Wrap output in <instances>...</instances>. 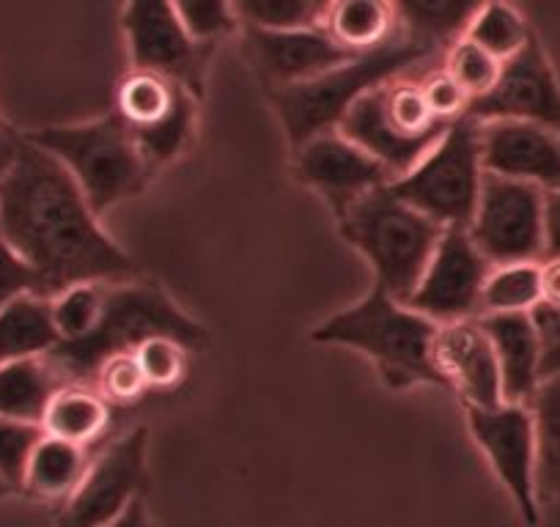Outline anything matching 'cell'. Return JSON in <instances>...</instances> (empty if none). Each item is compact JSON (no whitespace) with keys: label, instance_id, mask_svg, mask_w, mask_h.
Returning a JSON list of instances; mask_svg holds the SVG:
<instances>
[{"label":"cell","instance_id":"cell-1","mask_svg":"<svg viewBox=\"0 0 560 527\" xmlns=\"http://www.w3.org/2000/svg\"><path fill=\"white\" fill-rule=\"evenodd\" d=\"M0 234L34 267L45 297L72 283H116L138 272L67 165L25 132H18L12 165L0 174Z\"/></svg>","mask_w":560,"mask_h":527},{"label":"cell","instance_id":"cell-2","mask_svg":"<svg viewBox=\"0 0 560 527\" xmlns=\"http://www.w3.org/2000/svg\"><path fill=\"white\" fill-rule=\"evenodd\" d=\"M434 336L438 321L376 286L314 330V341L365 354L390 390H409L418 385L445 387L434 363Z\"/></svg>","mask_w":560,"mask_h":527},{"label":"cell","instance_id":"cell-3","mask_svg":"<svg viewBox=\"0 0 560 527\" xmlns=\"http://www.w3.org/2000/svg\"><path fill=\"white\" fill-rule=\"evenodd\" d=\"M434 52H438L434 47L423 45V42L412 39L407 34H398L396 39L387 42L380 50L354 56L352 61L330 69L319 78L287 85V89L267 91L269 102L278 110L280 124L287 129L292 152L303 147L305 141H311V138L338 129L349 107L365 91L401 78L412 67L429 61Z\"/></svg>","mask_w":560,"mask_h":527},{"label":"cell","instance_id":"cell-4","mask_svg":"<svg viewBox=\"0 0 560 527\" xmlns=\"http://www.w3.org/2000/svg\"><path fill=\"white\" fill-rule=\"evenodd\" d=\"M341 236L369 261L374 286L407 303L445 229L409 207L390 185L376 187L338 218Z\"/></svg>","mask_w":560,"mask_h":527},{"label":"cell","instance_id":"cell-5","mask_svg":"<svg viewBox=\"0 0 560 527\" xmlns=\"http://www.w3.org/2000/svg\"><path fill=\"white\" fill-rule=\"evenodd\" d=\"M152 336H176L192 349L207 341V330L185 314L163 286L140 283L135 278L107 286L105 314L91 336L74 343H58L47 358L63 382H94L96 365L118 352H135L140 341Z\"/></svg>","mask_w":560,"mask_h":527},{"label":"cell","instance_id":"cell-6","mask_svg":"<svg viewBox=\"0 0 560 527\" xmlns=\"http://www.w3.org/2000/svg\"><path fill=\"white\" fill-rule=\"evenodd\" d=\"M25 136L67 165L100 218L147 190L158 174L116 113L83 124L42 127Z\"/></svg>","mask_w":560,"mask_h":527},{"label":"cell","instance_id":"cell-7","mask_svg":"<svg viewBox=\"0 0 560 527\" xmlns=\"http://www.w3.org/2000/svg\"><path fill=\"white\" fill-rule=\"evenodd\" d=\"M481 124L465 116L448 124L407 174L390 181L398 198L432 218L443 229H467L483 185Z\"/></svg>","mask_w":560,"mask_h":527},{"label":"cell","instance_id":"cell-8","mask_svg":"<svg viewBox=\"0 0 560 527\" xmlns=\"http://www.w3.org/2000/svg\"><path fill=\"white\" fill-rule=\"evenodd\" d=\"M448 124L427 105L420 83L396 78L365 91L338 124V132L380 160L393 179L407 174L434 147Z\"/></svg>","mask_w":560,"mask_h":527},{"label":"cell","instance_id":"cell-9","mask_svg":"<svg viewBox=\"0 0 560 527\" xmlns=\"http://www.w3.org/2000/svg\"><path fill=\"white\" fill-rule=\"evenodd\" d=\"M196 99L185 85L149 69H129L116 89V116L154 171L174 163L192 141Z\"/></svg>","mask_w":560,"mask_h":527},{"label":"cell","instance_id":"cell-10","mask_svg":"<svg viewBox=\"0 0 560 527\" xmlns=\"http://www.w3.org/2000/svg\"><path fill=\"white\" fill-rule=\"evenodd\" d=\"M121 28L132 69H149L203 94L214 45L198 42L185 28L171 0H121Z\"/></svg>","mask_w":560,"mask_h":527},{"label":"cell","instance_id":"cell-11","mask_svg":"<svg viewBox=\"0 0 560 527\" xmlns=\"http://www.w3.org/2000/svg\"><path fill=\"white\" fill-rule=\"evenodd\" d=\"M149 429L135 426L94 456L80 487L63 500L58 527H105L149 489Z\"/></svg>","mask_w":560,"mask_h":527},{"label":"cell","instance_id":"cell-12","mask_svg":"<svg viewBox=\"0 0 560 527\" xmlns=\"http://www.w3.org/2000/svg\"><path fill=\"white\" fill-rule=\"evenodd\" d=\"M467 231L489 264L541 261L544 190L527 181L483 174L481 196Z\"/></svg>","mask_w":560,"mask_h":527},{"label":"cell","instance_id":"cell-13","mask_svg":"<svg viewBox=\"0 0 560 527\" xmlns=\"http://www.w3.org/2000/svg\"><path fill=\"white\" fill-rule=\"evenodd\" d=\"M472 440L492 465L494 476L530 527L538 525L536 432L527 405L500 401L494 407H465Z\"/></svg>","mask_w":560,"mask_h":527},{"label":"cell","instance_id":"cell-14","mask_svg":"<svg viewBox=\"0 0 560 527\" xmlns=\"http://www.w3.org/2000/svg\"><path fill=\"white\" fill-rule=\"evenodd\" d=\"M489 267L492 264L478 250L470 231L445 229L407 305L438 325L476 319L481 316V289Z\"/></svg>","mask_w":560,"mask_h":527},{"label":"cell","instance_id":"cell-15","mask_svg":"<svg viewBox=\"0 0 560 527\" xmlns=\"http://www.w3.org/2000/svg\"><path fill=\"white\" fill-rule=\"evenodd\" d=\"M294 176L341 218L352 203L393 181V174L338 129L311 138L294 149Z\"/></svg>","mask_w":560,"mask_h":527},{"label":"cell","instance_id":"cell-16","mask_svg":"<svg viewBox=\"0 0 560 527\" xmlns=\"http://www.w3.org/2000/svg\"><path fill=\"white\" fill-rule=\"evenodd\" d=\"M242 52L267 91L305 83L354 58V52L336 45L319 25L242 28Z\"/></svg>","mask_w":560,"mask_h":527},{"label":"cell","instance_id":"cell-17","mask_svg":"<svg viewBox=\"0 0 560 527\" xmlns=\"http://www.w3.org/2000/svg\"><path fill=\"white\" fill-rule=\"evenodd\" d=\"M467 116L476 121L516 118L560 129V83L536 34L514 58L503 61L498 85L472 102Z\"/></svg>","mask_w":560,"mask_h":527},{"label":"cell","instance_id":"cell-18","mask_svg":"<svg viewBox=\"0 0 560 527\" xmlns=\"http://www.w3.org/2000/svg\"><path fill=\"white\" fill-rule=\"evenodd\" d=\"M481 124L483 171L505 179L560 190V129L516 118Z\"/></svg>","mask_w":560,"mask_h":527},{"label":"cell","instance_id":"cell-19","mask_svg":"<svg viewBox=\"0 0 560 527\" xmlns=\"http://www.w3.org/2000/svg\"><path fill=\"white\" fill-rule=\"evenodd\" d=\"M434 363L445 390L456 393L465 407H494L503 401L498 358L478 316L438 325Z\"/></svg>","mask_w":560,"mask_h":527},{"label":"cell","instance_id":"cell-20","mask_svg":"<svg viewBox=\"0 0 560 527\" xmlns=\"http://www.w3.org/2000/svg\"><path fill=\"white\" fill-rule=\"evenodd\" d=\"M478 321L492 341L503 401L530 405L541 385V341L533 314H483Z\"/></svg>","mask_w":560,"mask_h":527},{"label":"cell","instance_id":"cell-21","mask_svg":"<svg viewBox=\"0 0 560 527\" xmlns=\"http://www.w3.org/2000/svg\"><path fill=\"white\" fill-rule=\"evenodd\" d=\"M316 25L354 56L380 50L401 34L393 0H325Z\"/></svg>","mask_w":560,"mask_h":527},{"label":"cell","instance_id":"cell-22","mask_svg":"<svg viewBox=\"0 0 560 527\" xmlns=\"http://www.w3.org/2000/svg\"><path fill=\"white\" fill-rule=\"evenodd\" d=\"M110 401L89 382H63L42 418V432L94 448L110 429Z\"/></svg>","mask_w":560,"mask_h":527},{"label":"cell","instance_id":"cell-23","mask_svg":"<svg viewBox=\"0 0 560 527\" xmlns=\"http://www.w3.org/2000/svg\"><path fill=\"white\" fill-rule=\"evenodd\" d=\"M91 448L42 432L23 470L20 489L39 500H67L83 481L91 465Z\"/></svg>","mask_w":560,"mask_h":527},{"label":"cell","instance_id":"cell-24","mask_svg":"<svg viewBox=\"0 0 560 527\" xmlns=\"http://www.w3.org/2000/svg\"><path fill=\"white\" fill-rule=\"evenodd\" d=\"M63 376L47 358H23L0 363V415L42 426L52 393Z\"/></svg>","mask_w":560,"mask_h":527},{"label":"cell","instance_id":"cell-25","mask_svg":"<svg viewBox=\"0 0 560 527\" xmlns=\"http://www.w3.org/2000/svg\"><path fill=\"white\" fill-rule=\"evenodd\" d=\"M61 343L52 321L50 297L23 294L0 308V363L23 358H45Z\"/></svg>","mask_w":560,"mask_h":527},{"label":"cell","instance_id":"cell-26","mask_svg":"<svg viewBox=\"0 0 560 527\" xmlns=\"http://www.w3.org/2000/svg\"><path fill=\"white\" fill-rule=\"evenodd\" d=\"M483 0H393L401 34L434 47H451L462 39Z\"/></svg>","mask_w":560,"mask_h":527},{"label":"cell","instance_id":"cell-27","mask_svg":"<svg viewBox=\"0 0 560 527\" xmlns=\"http://www.w3.org/2000/svg\"><path fill=\"white\" fill-rule=\"evenodd\" d=\"M536 432V494L560 500V376H547L530 399Z\"/></svg>","mask_w":560,"mask_h":527},{"label":"cell","instance_id":"cell-28","mask_svg":"<svg viewBox=\"0 0 560 527\" xmlns=\"http://www.w3.org/2000/svg\"><path fill=\"white\" fill-rule=\"evenodd\" d=\"M541 303V261L492 264L481 289L483 314H530Z\"/></svg>","mask_w":560,"mask_h":527},{"label":"cell","instance_id":"cell-29","mask_svg":"<svg viewBox=\"0 0 560 527\" xmlns=\"http://www.w3.org/2000/svg\"><path fill=\"white\" fill-rule=\"evenodd\" d=\"M533 31L527 20L505 0H483V7L472 14L465 39L476 42L500 61L514 58L530 42Z\"/></svg>","mask_w":560,"mask_h":527},{"label":"cell","instance_id":"cell-30","mask_svg":"<svg viewBox=\"0 0 560 527\" xmlns=\"http://www.w3.org/2000/svg\"><path fill=\"white\" fill-rule=\"evenodd\" d=\"M107 281H83L72 283V286L61 289L58 294L50 297L52 321L61 336V343L83 341L85 336L94 332L100 325L102 314H105V300H107Z\"/></svg>","mask_w":560,"mask_h":527},{"label":"cell","instance_id":"cell-31","mask_svg":"<svg viewBox=\"0 0 560 527\" xmlns=\"http://www.w3.org/2000/svg\"><path fill=\"white\" fill-rule=\"evenodd\" d=\"M192 347L176 336H152L135 347L149 390H176L190 374Z\"/></svg>","mask_w":560,"mask_h":527},{"label":"cell","instance_id":"cell-32","mask_svg":"<svg viewBox=\"0 0 560 527\" xmlns=\"http://www.w3.org/2000/svg\"><path fill=\"white\" fill-rule=\"evenodd\" d=\"M443 69L456 80V85L476 102L498 85L500 72H503V61L494 58L492 52L483 50V47H478L476 42L462 36V39H456L454 45L448 47V52H445Z\"/></svg>","mask_w":560,"mask_h":527},{"label":"cell","instance_id":"cell-33","mask_svg":"<svg viewBox=\"0 0 560 527\" xmlns=\"http://www.w3.org/2000/svg\"><path fill=\"white\" fill-rule=\"evenodd\" d=\"M231 9L240 28H303L319 17L316 0H231Z\"/></svg>","mask_w":560,"mask_h":527},{"label":"cell","instance_id":"cell-34","mask_svg":"<svg viewBox=\"0 0 560 527\" xmlns=\"http://www.w3.org/2000/svg\"><path fill=\"white\" fill-rule=\"evenodd\" d=\"M91 385L105 396L110 405L129 407L140 401L149 393L147 376L140 371L135 352H118L102 360L94 371V382Z\"/></svg>","mask_w":560,"mask_h":527},{"label":"cell","instance_id":"cell-35","mask_svg":"<svg viewBox=\"0 0 560 527\" xmlns=\"http://www.w3.org/2000/svg\"><path fill=\"white\" fill-rule=\"evenodd\" d=\"M171 3H174L185 28L207 45H214V42L231 36L240 28L231 0H171Z\"/></svg>","mask_w":560,"mask_h":527},{"label":"cell","instance_id":"cell-36","mask_svg":"<svg viewBox=\"0 0 560 527\" xmlns=\"http://www.w3.org/2000/svg\"><path fill=\"white\" fill-rule=\"evenodd\" d=\"M39 437L42 426H36V423L12 421V418L0 415V481L9 483L12 489H20L25 461H28Z\"/></svg>","mask_w":560,"mask_h":527},{"label":"cell","instance_id":"cell-37","mask_svg":"<svg viewBox=\"0 0 560 527\" xmlns=\"http://www.w3.org/2000/svg\"><path fill=\"white\" fill-rule=\"evenodd\" d=\"M23 294H42L39 278L34 267L9 245L7 236L0 234V308H7Z\"/></svg>","mask_w":560,"mask_h":527},{"label":"cell","instance_id":"cell-38","mask_svg":"<svg viewBox=\"0 0 560 527\" xmlns=\"http://www.w3.org/2000/svg\"><path fill=\"white\" fill-rule=\"evenodd\" d=\"M420 89H423V96H427V105L432 107V113L443 124H454L470 113L472 99L456 85V80L445 69L427 74Z\"/></svg>","mask_w":560,"mask_h":527},{"label":"cell","instance_id":"cell-39","mask_svg":"<svg viewBox=\"0 0 560 527\" xmlns=\"http://www.w3.org/2000/svg\"><path fill=\"white\" fill-rule=\"evenodd\" d=\"M530 314L541 341V379L560 376V308L536 305Z\"/></svg>","mask_w":560,"mask_h":527},{"label":"cell","instance_id":"cell-40","mask_svg":"<svg viewBox=\"0 0 560 527\" xmlns=\"http://www.w3.org/2000/svg\"><path fill=\"white\" fill-rule=\"evenodd\" d=\"M544 258H560V190L544 192Z\"/></svg>","mask_w":560,"mask_h":527},{"label":"cell","instance_id":"cell-41","mask_svg":"<svg viewBox=\"0 0 560 527\" xmlns=\"http://www.w3.org/2000/svg\"><path fill=\"white\" fill-rule=\"evenodd\" d=\"M549 308H560V258L541 261V303Z\"/></svg>","mask_w":560,"mask_h":527},{"label":"cell","instance_id":"cell-42","mask_svg":"<svg viewBox=\"0 0 560 527\" xmlns=\"http://www.w3.org/2000/svg\"><path fill=\"white\" fill-rule=\"evenodd\" d=\"M105 527H154L152 516H149V508H147V497H138L135 503H129V508Z\"/></svg>","mask_w":560,"mask_h":527},{"label":"cell","instance_id":"cell-43","mask_svg":"<svg viewBox=\"0 0 560 527\" xmlns=\"http://www.w3.org/2000/svg\"><path fill=\"white\" fill-rule=\"evenodd\" d=\"M14 147H18V132L7 124H0V174L12 165Z\"/></svg>","mask_w":560,"mask_h":527},{"label":"cell","instance_id":"cell-44","mask_svg":"<svg viewBox=\"0 0 560 527\" xmlns=\"http://www.w3.org/2000/svg\"><path fill=\"white\" fill-rule=\"evenodd\" d=\"M9 492H14V489L9 487V483H3V481H0V497H3V494H9Z\"/></svg>","mask_w":560,"mask_h":527},{"label":"cell","instance_id":"cell-45","mask_svg":"<svg viewBox=\"0 0 560 527\" xmlns=\"http://www.w3.org/2000/svg\"><path fill=\"white\" fill-rule=\"evenodd\" d=\"M316 3H319V7H322V3H325V0H316Z\"/></svg>","mask_w":560,"mask_h":527}]
</instances>
